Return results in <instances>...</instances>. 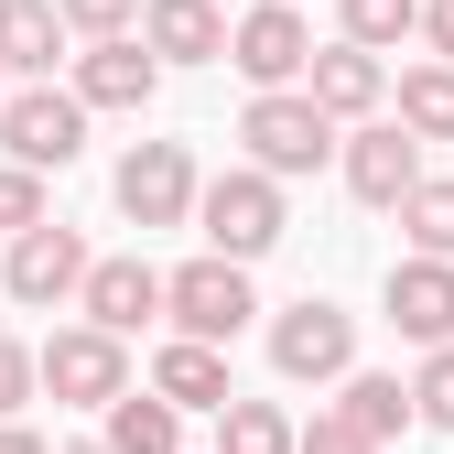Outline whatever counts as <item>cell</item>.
<instances>
[{
	"mask_svg": "<svg viewBox=\"0 0 454 454\" xmlns=\"http://www.w3.org/2000/svg\"><path fill=\"white\" fill-rule=\"evenodd\" d=\"M239 141H249V162L260 174H325V152H347L335 141V108L314 98V87H260L249 108H239Z\"/></svg>",
	"mask_w": 454,
	"mask_h": 454,
	"instance_id": "obj_1",
	"label": "cell"
},
{
	"mask_svg": "<svg viewBox=\"0 0 454 454\" xmlns=\"http://www.w3.org/2000/svg\"><path fill=\"white\" fill-rule=\"evenodd\" d=\"M270 368L293 379V389L347 379V368H357V314H347V303H325V293L281 303V314H270Z\"/></svg>",
	"mask_w": 454,
	"mask_h": 454,
	"instance_id": "obj_2",
	"label": "cell"
},
{
	"mask_svg": "<svg viewBox=\"0 0 454 454\" xmlns=\"http://www.w3.org/2000/svg\"><path fill=\"white\" fill-rule=\"evenodd\" d=\"M195 227H206V249H227V260H260V249H281V174H260V162H239V174H216L206 195H195Z\"/></svg>",
	"mask_w": 454,
	"mask_h": 454,
	"instance_id": "obj_3",
	"label": "cell"
},
{
	"mask_svg": "<svg viewBox=\"0 0 454 454\" xmlns=\"http://www.w3.org/2000/svg\"><path fill=\"white\" fill-rule=\"evenodd\" d=\"M0 152L33 162V174H66V162L87 152V98L76 87H12V108H0Z\"/></svg>",
	"mask_w": 454,
	"mask_h": 454,
	"instance_id": "obj_4",
	"label": "cell"
},
{
	"mask_svg": "<svg viewBox=\"0 0 454 454\" xmlns=\"http://www.w3.org/2000/svg\"><path fill=\"white\" fill-rule=\"evenodd\" d=\"M249 314H260V293H249V260L206 249V260H184V270H174V335L239 347V335H249Z\"/></svg>",
	"mask_w": 454,
	"mask_h": 454,
	"instance_id": "obj_5",
	"label": "cell"
},
{
	"mask_svg": "<svg viewBox=\"0 0 454 454\" xmlns=\"http://www.w3.org/2000/svg\"><path fill=\"white\" fill-rule=\"evenodd\" d=\"M108 195H120L130 227H184L206 184H195V152H184V141H130L120 174H108Z\"/></svg>",
	"mask_w": 454,
	"mask_h": 454,
	"instance_id": "obj_6",
	"label": "cell"
},
{
	"mask_svg": "<svg viewBox=\"0 0 454 454\" xmlns=\"http://www.w3.org/2000/svg\"><path fill=\"white\" fill-rule=\"evenodd\" d=\"M43 389H54V401H76V411H108V401L130 389V335H108V325L43 335Z\"/></svg>",
	"mask_w": 454,
	"mask_h": 454,
	"instance_id": "obj_7",
	"label": "cell"
},
{
	"mask_svg": "<svg viewBox=\"0 0 454 454\" xmlns=\"http://www.w3.org/2000/svg\"><path fill=\"white\" fill-rule=\"evenodd\" d=\"M227 66H239L249 87H293L314 66V22L293 12V0H249V12L227 22Z\"/></svg>",
	"mask_w": 454,
	"mask_h": 454,
	"instance_id": "obj_8",
	"label": "cell"
},
{
	"mask_svg": "<svg viewBox=\"0 0 454 454\" xmlns=\"http://www.w3.org/2000/svg\"><path fill=\"white\" fill-rule=\"evenodd\" d=\"M422 184V130L411 120H357L347 130V195L357 206H401Z\"/></svg>",
	"mask_w": 454,
	"mask_h": 454,
	"instance_id": "obj_9",
	"label": "cell"
},
{
	"mask_svg": "<svg viewBox=\"0 0 454 454\" xmlns=\"http://www.w3.org/2000/svg\"><path fill=\"white\" fill-rule=\"evenodd\" d=\"M87 239H76V227H22V239H12V270H0V281H12V303H76L87 293Z\"/></svg>",
	"mask_w": 454,
	"mask_h": 454,
	"instance_id": "obj_10",
	"label": "cell"
},
{
	"mask_svg": "<svg viewBox=\"0 0 454 454\" xmlns=\"http://www.w3.org/2000/svg\"><path fill=\"white\" fill-rule=\"evenodd\" d=\"M76 314L108 325V335H141V325L174 314V270H152V260H98L87 293H76Z\"/></svg>",
	"mask_w": 454,
	"mask_h": 454,
	"instance_id": "obj_11",
	"label": "cell"
},
{
	"mask_svg": "<svg viewBox=\"0 0 454 454\" xmlns=\"http://www.w3.org/2000/svg\"><path fill=\"white\" fill-rule=\"evenodd\" d=\"M76 98H87V108H152V98H162V54H152L141 33H87Z\"/></svg>",
	"mask_w": 454,
	"mask_h": 454,
	"instance_id": "obj_12",
	"label": "cell"
},
{
	"mask_svg": "<svg viewBox=\"0 0 454 454\" xmlns=\"http://www.w3.org/2000/svg\"><path fill=\"white\" fill-rule=\"evenodd\" d=\"M389 325L411 335V347H454V260H433V249H411V260H389Z\"/></svg>",
	"mask_w": 454,
	"mask_h": 454,
	"instance_id": "obj_13",
	"label": "cell"
},
{
	"mask_svg": "<svg viewBox=\"0 0 454 454\" xmlns=\"http://www.w3.org/2000/svg\"><path fill=\"white\" fill-rule=\"evenodd\" d=\"M303 87L335 108V120H379V98H389V66H379V43H314Z\"/></svg>",
	"mask_w": 454,
	"mask_h": 454,
	"instance_id": "obj_14",
	"label": "cell"
},
{
	"mask_svg": "<svg viewBox=\"0 0 454 454\" xmlns=\"http://www.w3.org/2000/svg\"><path fill=\"white\" fill-rule=\"evenodd\" d=\"M66 0H0V76L12 87H33V76H54V54H66Z\"/></svg>",
	"mask_w": 454,
	"mask_h": 454,
	"instance_id": "obj_15",
	"label": "cell"
},
{
	"mask_svg": "<svg viewBox=\"0 0 454 454\" xmlns=\"http://www.w3.org/2000/svg\"><path fill=\"white\" fill-rule=\"evenodd\" d=\"M141 43L162 66H216L227 54V12L216 0H141Z\"/></svg>",
	"mask_w": 454,
	"mask_h": 454,
	"instance_id": "obj_16",
	"label": "cell"
},
{
	"mask_svg": "<svg viewBox=\"0 0 454 454\" xmlns=\"http://www.w3.org/2000/svg\"><path fill=\"white\" fill-rule=\"evenodd\" d=\"M152 389L184 401V411H227L239 401V389H227V347H206V335H174V347L152 357Z\"/></svg>",
	"mask_w": 454,
	"mask_h": 454,
	"instance_id": "obj_17",
	"label": "cell"
},
{
	"mask_svg": "<svg viewBox=\"0 0 454 454\" xmlns=\"http://www.w3.org/2000/svg\"><path fill=\"white\" fill-rule=\"evenodd\" d=\"M108 443H120V454H184V401L120 389V401H108Z\"/></svg>",
	"mask_w": 454,
	"mask_h": 454,
	"instance_id": "obj_18",
	"label": "cell"
},
{
	"mask_svg": "<svg viewBox=\"0 0 454 454\" xmlns=\"http://www.w3.org/2000/svg\"><path fill=\"white\" fill-rule=\"evenodd\" d=\"M216 454H303V422L281 401H227L216 411Z\"/></svg>",
	"mask_w": 454,
	"mask_h": 454,
	"instance_id": "obj_19",
	"label": "cell"
},
{
	"mask_svg": "<svg viewBox=\"0 0 454 454\" xmlns=\"http://www.w3.org/2000/svg\"><path fill=\"white\" fill-rule=\"evenodd\" d=\"M401 120L422 141H454V66L433 54V66H401Z\"/></svg>",
	"mask_w": 454,
	"mask_h": 454,
	"instance_id": "obj_20",
	"label": "cell"
},
{
	"mask_svg": "<svg viewBox=\"0 0 454 454\" xmlns=\"http://www.w3.org/2000/svg\"><path fill=\"white\" fill-rule=\"evenodd\" d=\"M347 411L389 443V433H401V422H422V401H411V389L401 379H389V368H347Z\"/></svg>",
	"mask_w": 454,
	"mask_h": 454,
	"instance_id": "obj_21",
	"label": "cell"
},
{
	"mask_svg": "<svg viewBox=\"0 0 454 454\" xmlns=\"http://www.w3.org/2000/svg\"><path fill=\"white\" fill-rule=\"evenodd\" d=\"M401 227H411V249L454 260V174H422V184L401 195Z\"/></svg>",
	"mask_w": 454,
	"mask_h": 454,
	"instance_id": "obj_22",
	"label": "cell"
},
{
	"mask_svg": "<svg viewBox=\"0 0 454 454\" xmlns=\"http://www.w3.org/2000/svg\"><path fill=\"white\" fill-rule=\"evenodd\" d=\"M335 12H347V43H411L422 33V0H335Z\"/></svg>",
	"mask_w": 454,
	"mask_h": 454,
	"instance_id": "obj_23",
	"label": "cell"
},
{
	"mask_svg": "<svg viewBox=\"0 0 454 454\" xmlns=\"http://www.w3.org/2000/svg\"><path fill=\"white\" fill-rule=\"evenodd\" d=\"M22 227H43V174L33 162H0V239H22Z\"/></svg>",
	"mask_w": 454,
	"mask_h": 454,
	"instance_id": "obj_24",
	"label": "cell"
},
{
	"mask_svg": "<svg viewBox=\"0 0 454 454\" xmlns=\"http://www.w3.org/2000/svg\"><path fill=\"white\" fill-rule=\"evenodd\" d=\"M303 454H379V433H368L347 401H335V411H314V422H303Z\"/></svg>",
	"mask_w": 454,
	"mask_h": 454,
	"instance_id": "obj_25",
	"label": "cell"
},
{
	"mask_svg": "<svg viewBox=\"0 0 454 454\" xmlns=\"http://www.w3.org/2000/svg\"><path fill=\"white\" fill-rule=\"evenodd\" d=\"M411 401H422V422H433V433H454V347H433V357H422Z\"/></svg>",
	"mask_w": 454,
	"mask_h": 454,
	"instance_id": "obj_26",
	"label": "cell"
},
{
	"mask_svg": "<svg viewBox=\"0 0 454 454\" xmlns=\"http://www.w3.org/2000/svg\"><path fill=\"white\" fill-rule=\"evenodd\" d=\"M33 389H43V347H12V335H0V422H12Z\"/></svg>",
	"mask_w": 454,
	"mask_h": 454,
	"instance_id": "obj_27",
	"label": "cell"
},
{
	"mask_svg": "<svg viewBox=\"0 0 454 454\" xmlns=\"http://www.w3.org/2000/svg\"><path fill=\"white\" fill-rule=\"evenodd\" d=\"M66 22H76V33H130L141 0H66Z\"/></svg>",
	"mask_w": 454,
	"mask_h": 454,
	"instance_id": "obj_28",
	"label": "cell"
},
{
	"mask_svg": "<svg viewBox=\"0 0 454 454\" xmlns=\"http://www.w3.org/2000/svg\"><path fill=\"white\" fill-rule=\"evenodd\" d=\"M422 33H433V54L454 66V0H422Z\"/></svg>",
	"mask_w": 454,
	"mask_h": 454,
	"instance_id": "obj_29",
	"label": "cell"
},
{
	"mask_svg": "<svg viewBox=\"0 0 454 454\" xmlns=\"http://www.w3.org/2000/svg\"><path fill=\"white\" fill-rule=\"evenodd\" d=\"M0 454H54L43 433H22V422H0Z\"/></svg>",
	"mask_w": 454,
	"mask_h": 454,
	"instance_id": "obj_30",
	"label": "cell"
},
{
	"mask_svg": "<svg viewBox=\"0 0 454 454\" xmlns=\"http://www.w3.org/2000/svg\"><path fill=\"white\" fill-rule=\"evenodd\" d=\"M54 454H120V443H108V433H98V443H54Z\"/></svg>",
	"mask_w": 454,
	"mask_h": 454,
	"instance_id": "obj_31",
	"label": "cell"
},
{
	"mask_svg": "<svg viewBox=\"0 0 454 454\" xmlns=\"http://www.w3.org/2000/svg\"><path fill=\"white\" fill-rule=\"evenodd\" d=\"M0 108H12V87H0Z\"/></svg>",
	"mask_w": 454,
	"mask_h": 454,
	"instance_id": "obj_32",
	"label": "cell"
}]
</instances>
